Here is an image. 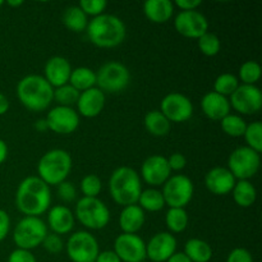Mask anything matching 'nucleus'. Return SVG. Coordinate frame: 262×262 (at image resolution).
I'll list each match as a JSON object with an SVG mask.
<instances>
[{
  "label": "nucleus",
  "mask_w": 262,
  "mask_h": 262,
  "mask_svg": "<svg viewBox=\"0 0 262 262\" xmlns=\"http://www.w3.org/2000/svg\"><path fill=\"white\" fill-rule=\"evenodd\" d=\"M105 94L97 87L81 92L77 101V113L84 118H95L102 112L105 106Z\"/></svg>",
  "instance_id": "nucleus-21"
},
{
  "label": "nucleus",
  "mask_w": 262,
  "mask_h": 262,
  "mask_svg": "<svg viewBox=\"0 0 262 262\" xmlns=\"http://www.w3.org/2000/svg\"><path fill=\"white\" fill-rule=\"evenodd\" d=\"M7 4L9 5V7H20V5L23 4V2L22 0H8L7 2Z\"/></svg>",
  "instance_id": "nucleus-53"
},
{
  "label": "nucleus",
  "mask_w": 262,
  "mask_h": 262,
  "mask_svg": "<svg viewBox=\"0 0 262 262\" xmlns=\"http://www.w3.org/2000/svg\"><path fill=\"white\" fill-rule=\"evenodd\" d=\"M87 37L97 48H117L124 41L127 28L124 22L114 14H102L89 20L86 28Z\"/></svg>",
  "instance_id": "nucleus-2"
},
{
  "label": "nucleus",
  "mask_w": 262,
  "mask_h": 262,
  "mask_svg": "<svg viewBox=\"0 0 262 262\" xmlns=\"http://www.w3.org/2000/svg\"><path fill=\"white\" fill-rule=\"evenodd\" d=\"M54 89L42 76L28 74L17 84V96L20 104L31 112H43L53 102Z\"/></svg>",
  "instance_id": "nucleus-3"
},
{
  "label": "nucleus",
  "mask_w": 262,
  "mask_h": 262,
  "mask_svg": "<svg viewBox=\"0 0 262 262\" xmlns=\"http://www.w3.org/2000/svg\"><path fill=\"white\" fill-rule=\"evenodd\" d=\"M137 205L143 210V211L158 212L164 209L165 201H164L161 191H159V189L156 188H148L141 192Z\"/></svg>",
  "instance_id": "nucleus-31"
},
{
  "label": "nucleus",
  "mask_w": 262,
  "mask_h": 262,
  "mask_svg": "<svg viewBox=\"0 0 262 262\" xmlns=\"http://www.w3.org/2000/svg\"><path fill=\"white\" fill-rule=\"evenodd\" d=\"M35 127L37 128L38 130H41V132H42V130H45V129H48V124H46V120L45 119L38 120V122H36Z\"/></svg>",
  "instance_id": "nucleus-52"
},
{
  "label": "nucleus",
  "mask_w": 262,
  "mask_h": 262,
  "mask_svg": "<svg viewBox=\"0 0 262 262\" xmlns=\"http://www.w3.org/2000/svg\"><path fill=\"white\" fill-rule=\"evenodd\" d=\"M166 160H168V165L171 171H181L183 170L187 165L186 156L181 152L171 154L169 158H166Z\"/></svg>",
  "instance_id": "nucleus-43"
},
{
  "label": "nucleus",
  "mask_w": 262,
  "mask_h": 262,
  "mask_svg": "<svg viewBox=\"0 0 262 262\" xmlns=\"http://www.w3.org/2000/svg\"><path fill=\"white\" fill-rule=\"evenodd\" d=\"M3 4H4V2H3V0H0V7H2Z\"/></svg>",
  "instance_id": "nucleus-54"
},
{
  "label": "nucleus",
  "mask_w": 262,
  "mask_h": 262,
  "mask_svg": "<svg viewBox=\"0 0 262 262\" xmlns=\"http://www.w3.org/2000/svg\"><path fill=\"white\" fill-rule=\"evenodd\" d=\"M239 87V81L232 73H223L216 77L214 82V92L222 96H230Z\"/></svg>",
  "instance_id": "nucleus-36"
},
{
  "label": "nucleus",
  "mask_w": 262,
  "mask_h": 262,
  "mask_svg": "<svg viewBox=\"0 0 262 262\" xmlns=\"http://www.w3.org/2000/svg\"><path fill=\"white\" fill-rule=\"evenodd\" d=\"M81 192L83 197H97L102 189L101 179L95 174H89L81 181Z\"/></svg>",
  "instance_id": "nucleus-39"
},
{
  "label": "nucleus",
  "mask_w": 262,
  "mask_h": 262,
  "mask_svg": "<svg viewBox=\"0 0 262 262\" xmlns=\"http://www.w3.org/2000/svg\"><path fill=\"white\" fill-rule=\"evenodd\" d=\"M238 81H242V84L256 86L261 78V66L257 61L248 60L241 66L238 72Z\"/></svg>",
  "instance_id": "nucleus-34"
},
{
  "label": "nucleus",
  "mask_w": 262,
  "mask_h": 262,
  "mask_svg": "<svg viewBox=\"0 0 262 262\" xmlns=\"http://www.w3.org/2000/svg\"><path fill=\"white\" fill-rule=\"evenodd\" d=\"M142 262H145V261H142Z\"/></svg>",
  "instance_id": "nucleus-55"
},
{
  "label": "nucleus",
  "mask_w": 262,
  "mask_h": 262,
  "mask_svg": "<svg viewBox=\"0 0 262 262\" xmlns=\"http://www.w3.org/2000/svg\"><path fill=\"white\" fill-rule=\"evenodd\" d=\"M200 51L206 56H215L222 49V41L215 33L206 32L197 40Z\"/></svg>",
  "instance_id": "nucleus-38"
},
{
  "label": "nucleus",
  "mask_w": 262,
  "mask_h": 262,
  "mask_svg": "<svg viewBox=\"0 0 262 262\" xmlns=\"http://www.w3.org/2000/svg\"><path fill=\"white\" fill-rule=\"evenodd\" d=\"M81 92L77 91L73 86L69 83L64 84V86L54 89L53 100L58 102V106H68L72 107V105H76L78 101V97Z\"/></svg>",
  "instance_id": "nucleus-35"
},
{
  "label": "nucleus",
  "mask_w": 262,
  "mask_h": 262,
  "mask_svg": "<svg viewBox=\"0 0 262 262\" xmlns=\"http://www.w3.org/2000/svg\"><path fill=\"white\" fill-rule=\"evenodd\" d=\"M237 179L228 170V168L216 166L207 171L205 176V186L215 196H225L232 192Z\"/></svg>",
  "instance_id": "nucleus-20"
},
{
  "label": "nucleus",
  "mask_w": 262,
  "mask_h": 262,
  "mask_svg": "<svg viewBox=\"0 0 262 262\" xmlns=\"http://www.w3.org/2000/svg\"><path fill=\"white\" fill-rule=\"evenodd\" d=\"M143 13L150 22L166 23L174 13V3L170 0H147L143 4Z\"/></svg>",
  "instance_id": "nucleus-25"
},
{
  "label": "nucleus",
  "mask_w": 262,
  "mask_h": 262,
  "mask_svg": "<svg viewBox=\"0 0 262 262\" xmlns=\"http://www.w3.org/2000/svg\"><path fill=\"white\" fill-rule=\"evenodd\" d=\"M160 112L170 123H183L193 115V104L186 95L170 92L161 100Z\"/></svg>",
  "instance_id": "nucleus-13"
},
{
  "label": "nucleus",
  "mask_w": 262,
  "mask_h": 262,
  "mask_svg": "<svg viewBox=\"0 0 262 262\" xmlns=\"http://www.w3.org/2000/svg\"><path fill=\"white\" fill-rule=\"evenodd\" d=\"M202 4L201 0H177L176 5L181 8V12H188V10H197V8Z\"/></svg>",
  "instance_id": "nucleus-47"
},
{
  "label": "nucleus",
  "mask_w": 262,
  "mask_h": 262,
  "mask_svg": "<svg viewBox=\"0 0 262 262\" xmlns=\"http://www.w3.org/2000/svg\"><path fill=\"white\" fill-rule=\"evenodd\" d=\"M174 28L184 37L199 40L202 35L209 32V22L199 10L179 12L174 20Z\"/></svg>",
  "instance_id": "nucleus-14"
},
{
  "label": "nucleus",
  "mask_w": 262,
  "mask_h": 262,
  "mask_svg": "<svg viewBox=\"0 0 262 262\" xmlns=\"http://www.w3.org/2000/svg\"><path fill=\"white\" fill-rule=\"evenodd\" d=\"M8 110H9V101H8L7 96L0 92V115H4Z\"/></svg>",
  "instance_id": "nucleus-49"
},
{
  "label": "nucleus",
  "mask_w": 262,
  "mask_h": 262,
  "mask_svg": "<svg viewBox=\"0 0 262 262\" xmlns=\"http://www.w3.org/2000/svg\"><path fill=\"white\" fill-rule=\"evenodd\" d=\"M74 217L87 229L100 230L109 224L110 211L97 197H82L76 205Z\"/></svg>",
  "instance_id": "nucleus-6"
},
{
  "label": "nucleus",
  "mask_w": 262,
  "mask_h": 262,
  "mask_svg": "<svg viewBox=\"0 0 262 262\" xmlns=\"http://www.w3.org/2000/svg\"><path fill=\"white\" fill-rule=\"evenodd\" d=\"M130 82L129 69L120 61H107L96 72V86L104 94H118Z\"/></svg>",
  "instance_id": "nucleus-8"
},
{
  "label": "nucleus",
  "mask_w": 262,
  "mask_h": 262,
  "mask_svg": "<svg viewBox=\"0 0 262 262\" xmlns=\"http://www.w3.org/2000/svg\"><path fill=\"white\" fill-rule=\"evenodd\" d=\"M63 23L72 32H83L89 25V18L78 5L68 7L63 13Z\"/></svg>",
  "instance_id": "nucleus-30"
},
{
  "label": "nucleus",
  "mask_w": 262,
  "mask_h": 262,
  "mask_svg": "<svg viewBox=\"0 0 262 262\" xmlns=\"http://www.w3.org/2000/svg\"><path fill=\"white\" fill-rule=\"evenodd\" d=\"M246 142H247V147L252 148L256 152H262V123L256 120V122L247 124L245 130Z\"/></svg>",
  "instance_id": "nucleus-37"
},
{
  "label": "nucleus",
  "mask_w": 262,
  "mask_h": 262,
  "mask_svg": "<svg viewBox=\"0 0 262 262\" xmlns=\"http://www.w3.org/2000/svg\"><path fill=\"white\" fill-rule=\"evenodd\" d=\"M8 262H37L31 251L15 248L8 257Z\"/></svg>",
  "instance_id": "nucleus-45"
},
{
  "label": "nucleus",
  "mask_w": 262,
  "mask_h": 262,
  "mask_svg": "<svg viewBox=\"0 0 262 262\" xmlns=\"http://www.w3.org/2000/svg\"><path fill=\"white\" fill-rule=\"evenodd\" d=\"M177 251V239L171 233L160 232L146 243V257L152 262H166Z\"/></svg>",
  "instance_id": "nucleus-18"
},
{
  "label": "nucleus",
  "mask_w": 262,
  "mask_h": 262,
  "mask_svg": "<svg viewBox=\"0 0 262 262\" xmlns=\"http://www.w3.org/2000/svg\"><path fill=\"white\" fill-rule=\"evenodd\" d=\"M220 124H222L223 132L225 133L229 137H243L245 135L246 127H247V123L245 122L242 117L237 114H228L227 117L223 118L220 120Z\"/></svg>",
  "instance_id": "nucleus-33"
},
{
  "label": "nucleus",
  "mask_w": 262,
  "mask_h": 262,
  "mask_svg": "<svg viewBox=\"0 0 262 262\" xmlns=\"http://www.w3.org/2000/svg\"><path fill=\"white\" fill-rule=\"evenodd\" d=\"M71 73L72 67L68 59L64 56H53L46 61L42 77L50 83L53 89H58L68 83Z\"/></svg>",
  "instance_id": "nucleus-19"
},
{
  "label": "nucleus",
  "mask_w": 262,
  "mask_h": 262,
  "mask_svg": "<svg viewBox=\"0 0 262 262\" xmlns=\"http://www.w3.org/2000/svg\"><path fill=\"white\" fill-rule=\"evenodd\" d=\"M194 186L193 182L184 174H176L164 183L163 193L165 205L177 209H184L191 202L193 197Z\"/></svg>",
  "instance_id": "nucleus-10"
},
{
  "label": "nucleus",
  "mask_w": 262,
  "mask_h": 262,
  "mask_svg": "<svg viewBox=\"0 0 262 262\" xmlns=\"http://www.w3.org/2000/svg\"><path fill=\"white\" fill-rule=\"evenodd\" d=\"M146 130L155 137H164L170 132L171 123L166 119L160 110H151L145 115L143 119Z\"/></svg>",
  "instance_id": "nucleus-26"
},
{
  "label": "nucleus",
  "mask_w": 262,
  "mask_h": 262,
  "mask_svg": "<svg viewBox=\"0 0 262 262\" xmlns=\"http://www.w3.org/2000/svg\"><path fill=\"white\" fill-rule=\"evenodd\" d=\"M201 109L204 114L211 120H222L230 114V104L228 97L222 96L216 92H207L201 100Z\"/></svg>",
  "instance_id": "nucleus-23"
},
{
  "label": "nucleus",
  "mask_w": 262,
  "mask_h": 262,
  "mask_svg": "<svg viewBox=\"0 0 262 262\" xmlns=\"http://www.w3.org/2000/svg\"><path fill=\"white\" fill-rule=\"evenodd\" d=\"M145 224V211L136 205L123 207L119 215V227L123 233L137 234Z\"/></svg>",
  "instance_id": "nucleus-24"
},
{
  "label": "nucleus",
  "mask_w": 262,
  "mask_h": 262,
  "mask_svg": "<svg viewBox=\"0 0 262 262\" xmlns=\"http://www.w3.org/2000/svg\"><path fill=\"white\" fill-rule=\"evenodd\" d=\"M67 253L73 262H95L100 253L99 242L86 230H79L69 237Z\"/></svg>",
  "instance_id": "nucleus-11"
},
{
  "label": "nucleus",
  "mask_w": 262,
  "mask_h": 262,
  "mask_svg": "<svg viewBox=\"0 0 262 262\" xmlns=\"http://www.w3.org/2000/svg\"><path fill=\"white\" fill-rule=\"evenodd\" d=\"M46 124L48 129L56 135H71L78 128L79 115L77 110L68 106H58L50 110L46 117Z\"/></svg>",
  "instance_id": "nucleus-16"
},
{
  "label": "nucleus",
  "mask_w": 262,
  "mask_h": 262,
  "mask_svg": "<svg viewBox=\"0 0 262 262\" xmlns=\"http://www.w3.org/2000/svg\"><path fill=\"white\" fill-rule=\"evenodd\" d=\"M72 166L73 161L71 154L61 148H54L41 156L37 164L38 178L49 187L58 186L61 182L67 181Z\"/></svg>",
  "instance_id": "nucleus-5"
},
{
  "label": "nucleus",
  "mask_w": 262,
  "mask_h": 262,
  "mask_svg": "<svg viewBox=\"0 0 262 262\" xmlns=\"http://www.w3.org/2000/svg\"><path fill=\"white\" fill-rule=\"evenodd\" d=\"M233 200L239 207L247 209L256 202L257 191L250 181H237L232 189Z\"/></svg>",
  "instance_id": "nucleus-28"
},
{
  "label": "nucleus",
  "mask_w": 262,
  "mask_h": 262,
  "mask_svg": "<svg viewBox=\"0 0 262 262\" xmlns=\"http://www.w3.org/2000/svg\"><path fill=\"white\" fill-rule=\"evenodd\" d=\"M188 214L186 209L170 207L165 215V225L169 233H182L188 227Z\"/></svg>",
  "instance_id": "nucleus-32"
},
{
  "label": "nucleus",
  "mask_w": 262,
  "mask_h": 262,
  "mask_svg": "<svg viewBox=\"0 0 262 262\" xmlns=\"http://www.w3.org/2000/svg\"><path fill=\"white\" fill-rule=\"evenodd\" d=\"M51 205L50 187L38 177L23 179L15 192V206L26 216L40 217Z\"/></svg>",
  "instance_id": "nucleus-1"
},
{
  "label": "nucleus",
  "mask_w": 262,
  "mask_h": 262,
  "mask_svg": "<svg viewBox=\"0 0 262 262\" xmlns=\"http://www.w3.org/2000/svg\"><path fill=\"white\" fill-rule=\"evenodd\" d=\"M261 165L260 154L247 146L235 148L228 158V170L237 181H250Z\"/></svg>",
  "instance_id": "nucleus-9"
},
{
  "label": "nucleus",
  "mask_w": 262,
  "mask_h": 262,
  "mask_svg": "<svg viewBox=\"0 0 262 262\" xmlns=\"http://www.w3.org/2000/svg\"><path fill=\"white\" fill-rule=\"evenodd\" d=\"M170 173L168 160L163 155L148 156L141 166V177L151 187L164 186V183L170 178Z\"/></svg>",
  "instance_id": "nucleus-17"
},
{
  "label": "nucleus",
  "mask_w": 262,
  "mask_h": 262,
  "mask_svg": "<svg viewBox=\"0 0 262 262\" xmlns=\"http://www.w3.org/2000/svg\"><path fill=\"white\" fill-rule=\"evenodd\" d=\"M106 2L105 0H81L78 7L81 8L82 12L89 17L91 15L92 18L102 14L104 10L106 9Z\"/></svg>",
  "instance_id": "nucleus-40"
},
{
  "label": "nucleus",
  "mask_w": 262,
  "mask_h": 262,
  "mask_svg": "<svg viewBox=\"0 0 262 262\" xmlns=\"http://www.w3.org/2000/svg\"><path fill=\"white\" fill-rule=\"evenodd\" d=\"M68 83L79 92L96 87V72L87 67H78L76 69H72Z\"/></svg>",
  "instance_id": "nucleus-29"
},
{
  "label": "nucleus",
  "mask_w": 262,
  "mask_h": 262,
  "mask_svg": "<svg viewBox=\"0 0 262 262\" xmlns=\"http://www.w3.org/2000/svg\"><path fill=\"white\" fill-rule=\"evenodd\" d=\"M42 246L48 252L59 253L61 250H63L64 243H63V239L60 238V235L51 233V234L46 235L45 239H43L42 242Z\"/></svg>",
  "instance_id": "nucleus-42"
},
{
  "label": "nucleus",
  "mask_w": 262,
  "mask_h": 262,
  "mask_svg": "<svg viewBox=\"0 0 262 262\" xmlns=\"http://www.w3.org/2000/svg\"><path fill=\"white\" fill-rule=\"evenodd\" d=\"M183 253L191 262H209L212 258L211 246L199 238H192L187 241Z\"/></svg>",
  "instance_id": "nucleus-27"
},
{
  "label": "nucleus",
  "mask_w": 262,
  "mask_h": 262,
  "mask_svg": "<svg viewBox=\"0 0 262 262\" xmlns=\"http://www.w3.org/2000/svg\"><path fill=\"white\" fill-rule=\"evenodd\" d=\"M8 158V146L4 141L0 138V165L7 160Z\"/></svg>",
  "instance_id": "nucleus-51"
},
{
  "label": "nucleus",
  "mask_w": 262,
  "mask_h": 262,
  "mask_svg": "<svg viewBox=\"0 0 262 262\" xmlns=\"http://www.w3.org/2000/svg\"><path fill=\"white\" fill-rule=\"evenodd\" d=\"M230 107L245 115H253L260 113L262 107V92L257 86L239 84L230 95Z\"/></svg>",
  "instance_id": "nucleus-12"
},
{
  "label": "nucleus",
  "mask_w": 262,
  "mask_h": 262,
  "mask_svg": "<svg viewBox=\"0 0 262 262\" xmlns=\"http://www.w3.org/2000/svg\"><path fill=\"white\" fill-rule=\"evenodd\" d=\"M114 252L122 262H142L146 258V243L140 235L122 233L114 241Z\"/></svg>",
  "instance_id": "nucleus-15"
},
{
  "label": "nucleus",
  "mask_w": 262,
  "mask_h": 262,
  "mask_svg": "<svg viewBox=\"0 0 262 262\" xmlns=\"http://www.w3.org/2000/svg\"><path fill=\"white\" fill-rule=\"evenodd\" d=\"M76 217L74 214L63 205H56L49 209L48 225L54 234L64 235L72 232L74 227Z\"/></svg>",
  "instance_id": "nucleus-22"
},
{
  "label": "nucleus",
  "mask_w": 262,
  "mask_h": 262,
  "mask_svg": "<svg viewBox=\"0 0 262 262\" xmlns=\"http://www.w3.org/2000/svg\"><path fill=\"white\" fill-rule=\"evenodd\" d=\"M95 262H122L114 251H102L99 253Z\"/></svg>",
  "instance_id": "nucleus-48"
},
{
  "label": "nucleus",
  "mask_w": 262,
  "mask_h": 262,
  "mask_svg": "<svg viewBox=\"0 0 262 262\" xmlns=\"http://www.w3.org/2000/svg\"><path fill=\"white\" fill-rule=\"evenodd\" d=\"M109 192L115 204L120 206L136 205L142 192L140 174L129 166H119L110 176Z\"/></svg>",
  "instance_id": "nucleus-4"
},
{
  "label": "nucleus",
  "mask_w": 262,
  "mask_h": 262,
  "mask_svg": "<svg viewBox=\"0 0 262 262\" xmlns=\"http://www.w3.org/2000/svg\"><path fill=\"white\" fill-rule=\"evenodd\" d=\"M58 194L59 199L64 202H72L77 197V189L72 182L64 181L60 184H58Z\"/></svg>",
  "instance_id": "nucleus-41"
},
{
  "label": "nucleus",
  "mask_w": 262,
  "mask_h": 262,
  "mask_svg": "<svg viewBox=\"0 0 262 262\" xmlns=\"http://www.w3.org/2000/svg\"><path fill=\"white\" fill-rule=\"evenodd\" d=\"M227 262H253V257L246 248H234L228 255Z\"/></svg>",
  "instance_id": "nucleus-44"
},
{
  "label": "nucleus",
  "mask_w": 262,
  "mask_h": 262,
  "mask_svg": "<svg viewBox=\"0 0 262 262\" xmlns=\"http://www.w3.org/2000/svg\"><path fill=\"white\" fill-rule=\"evenodd\" d=\"M48 235V225L36 216H25L18 222L13 232V241L17 248L31 251L42 245Z\"/></svg>",
  "instance_id": "nucleus-7"
},
{
  "label": "nucleus",
  "mask_w": 262,
  "mask_h": 262,
  "mask_svg": "<svg viewBox=\"0 0 262 262\" xmlns=\"http://www.w3.org/2000/svg\"><path fill=\"white\" fill-rule=\"evenodd\" d=\"M166 262H191L183 252H176Z\"/></svg>",
  "instance_id": "nucleus-50"
},
{
  "label": "nucleus",
  "mask_w": 262,
  "mask_h": 262,
  "mask_svg": "<svg viewBox=\"0 0 262 262\" xmlns=\"http://www.w3.org/2000/svg\"><path fill=\"white\" fill-rule=\"evenodd\" d=\"M10 230V217L7 211L0 209V242L7 238Z\"/></svg>",
  "instance_id": "nucleus-46"
}]
</instances>
